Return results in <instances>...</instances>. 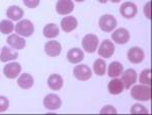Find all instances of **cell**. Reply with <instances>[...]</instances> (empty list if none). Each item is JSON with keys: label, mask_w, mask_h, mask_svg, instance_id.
Returning <instances> with one entry per match:
<instances>
[{"label": "cell", "mask_w": 152, "mask_h": 115, "mask_svg": "<svg viewBox=\"0 0 152 115\" xmlns=\"http://www.w3.org/2000/svg\"><path fill=\"white\" fill-rule=\"evenodd\" d=\"M24 5L28 8H36L40 4V0H23Z\"/></svg>", "instance_id": "31"}, {"label": "cell", "mask_w": 152, "mask_h": 115, "mask_svg": "<svg viewBox=\"0 0 152 115\" xmlns=\"http://www.w3.org/2000/svg\"><path fill=\"white\" fill-rule=\"evenodd\" d=\"M18 57V53L16 51H12L11 49L4 46L0 53V61L1 62H8V61L14 60Z\"/></svg>", "instance_id": "23"}, {"label": "cell", "mask_w": 152, "mask_h": 115, "mask_svg": "<svg viewBox=\"0 0 152 115\" xmlns=\"http://www.w3.org/2000/svg\"><path fill=\"white\" fill-rule=\"evenodd\" d=\"M115 53V45L109 39H105L99 47V55L102 58H111Z\"/></svg>", "instance_id": "6"}, {"label": "cell", "mask_w": 152, "mask_h": 115, "mask_svg": "<svg viewBox=\"0 0 152 115\" xmlns=\"http://www.w3.org/2000/svg\"><path fill=\"white\" fill-rule=\"evenodd\" d=\"M99 2H100V3H107V0H97Z\"/></svg>", "instance_id": "33"}, {"label": "cell", "mask_w": 152, "mask_h": 115, "mask_svg": "<svg viewBox=\"0 0 152 115\" xmlns=\"http://www.w3.org/2000/svg\"><path fill=\"white\" fill-rule=\"evenodd\" d=\"M74 9V3L72 0H58L56 4V11L60 15L69 14Z\"/></svg>", "instance_id": "13"}, {"label": "cell", "mask_w": 152, "mask_h": 115, "mask_svg": "<svg viewBox=\"0 0 152 115\" xmlns=\"http://www.w3.org/2000/svg\"><path fill=\"white\" fill-rule=\"evenodd\" d=\"M100 113L102 114H116L117 113V109L115 108L114 106H112V105H107V106H104V108L100 110Z\"/></svg>", "instance_id": "30"}, {"label": "cell", "mask_w": 152, "mask_h": 115, "mask_svg": "<svg viewBox=\"0 0 152 115\" xmlns=\"http://www.w3.org/2000/svg\"><path fill=\"white\" fill-rule=\"evenodd\" d=\"M122 82L124 84V88L127 90H129L132 86H134L137 83L138 80V75H137L136 70H134L133 68H129L126 69L122 73Z\"/></svg>", "instance_id": "5"}, {"label": "cell", "mask_w": 152, "mask_h": 115, "mask_svg": "<svg viewBox=\"0 0 152 115\" xmlns=\"http://www.w3.org/2000/svg\"><path fill=\"white\" fill-rule=\"evenodd\" d=\"M138 9H137L136 4L133 2H125L120 7V13L125 18H133L136 16Z\"/></svg>", "instance_id": "9"}, {"label": "cell", "mask_w": 152, "mask_h": 115, "mask_svg": "<svg viewBox=\"0 0 152 115\" xmlns=\"http://www.w3.org/2000/svg\"><path fill=\"white\" fill-rule=\"evenodd\" d=\"M62 51V46L57 41H49L45 44V52L50 57H57Z\"/></svg>", "instance_id": "15"}, {"label": "cell", "mask_w": 152, "mask_h": 115, "mask_svg": "<svg viewBox=\"0 0 152 115\" xmlns=\"http://www.w3.org/2000/svg\"><path fill=\"white\" fill-rule=\"evenodd\" d=\"M6 42L12 49H15V50H21L26 45V40L21 36L18 35V34L16 35L15 34H11L10 36H8Z\"/></svg>", "instance_id": "14"}, {"label": "cell", "mask_w": 152, "mask_h": 115, "mask_svg": "<svg viewBox=\"0 0 152 115\" xmlns=\"http://www.w3.org/2000/svg\"><path fill=\"white\" fill-rule=\"evenodd\" d=\"M73 74L77 80L85 82L91 77V69L86 64H79L74 67Z\"/></svg>", "instance_id": "8"}, {"label": "cell", "mask_w": 152, "mask_h": 115, "mask_svg": "<svg viewBox=\"0 0 152 115\" xmlns=\"http://www.w3.org/2000/svg\"><path fill=\"white\" fill-rule=\"evenodd\" d=\"M99 38L94 34H87L82 39V47L88 53H94L99 46Z\"/></svg>", "instance_id": "4"}, {"label": "cell", "mask_w": 152, "mask_h": 115, "mask_svg": "<svg viewBox=\"0 0 152 115\" xmlns=\"http://www.w3.org/2000/svg\"><path fill=\"white\" fill-rule=\"evenodd\" d=\"M124 84L122 82V80L118 79V77H115L113 79L111 82L107 85V90H109V93L112 95H119L121 94L122 92L124 91Z\"/></svg>", "instance_id": "18"}, {"label": "cell", "mask_w": 152, "mask_h": 115, "mask_svg": "<svg viewBox=\"0 0 152 115\" xmlns=\"http://www.w3.org/2000/svg\"><path fill=\"white\" fill-rule=\"evenodd\" d=\"M139 82L142 85L150 86L151 85V69L150 68H146L139 75Z\"/></svg>", "instance_id": "27"}, {"label": "cell", "mask_w": 152, "mask_h": 115, "mask_svg": "<svg viewBox=\"0 0 152 115\" xmlns=\"http://www.w3.org/2000/svg\"><path fill=\"white\" fill-rule=\"evenodd\" d=\"M21 72V65L18 62H10L7 64L3 68V73L7 79H16L18 74Z\"/></svg>", "instance_id": "11"}, {"label": "cell", "mask_w": 152, "mask_h": 115, "mask_svg": "<svg viewBox=\"0 0 152 115\" xmlns=\"http://www.w3.org/2000/svg\"><path fill=\"white\" fill-rule=\"evenodd\" d=\"M94 72L95 74L99 75V77H102V75L105 74V70H107V64H105V61L104 59H96L94 62Z\"/></svg>", "instance_id": "25"}, {"label": "cell", "mask_w": 152, "mask_h": 115, "mask_svg": "<svg viewBox=\"0 0 152 115\" xmlns=\"http://www.w3.org/2000/svg\"><path fill=\"white\" fill-rule=\"evenodd\" d=\"M13 30H14V24L11 21L3 19V21H0V32H1L3 35L11 34Z\"/></svg>", "instance_id": "26"}, {"label": "cell", "mask_w": 152, "mask_h": 115, "mask_svg": "<svg viewBox=\"0 0 152 115\" xmlns=\"http://www.w3.org/2000/svg\"><path fill=\"white\" fill-rule=\"evenodd\" d=\"M124 72V67L122 65V63L118 62V61H114L107 67V75L112 79L115 77H119L122 75V73Z\"/></svg>", "instance_id": "20"}, {"label": "cell", "mask_w": 152, "mask_h": 115, "mask_svg": "<svg viewBox=\"0 0 152 115\" xmlns=\"http://www.w3.org/2000/svg\"><path fill=\"white\" fill-rule=\"evenodd\" d=\"M6 15L8 18H10L11 21H20L23 16V10L19 6L16 5H11L7 8L6 10Z\"/></svg>", "instance_id": "22"}, {"label": "cell", "mask_w": 152, "mask_h": 115, "mask_svg": "<svg viewBox=\"0 0 152 115\" xmlns=\"http://www.w3.org/2000/svg\"><path fill=\"white\" fill-rule=\"evenodd\" d=\"M112 39L114 42L120 45H124V44L128 43L130 40V33L127 29L120 28L117 29L116 31H114V33L112 34Z\"/></svg>", "instance_id": "12"}, {"label": "cell", "mask_w": 152, "mask_h": 115, "mask_svg": "<svg viewBox=\"0 0 152 115\" xmlns=\"http://www.w3.org/2000/svg\"><path fill=\"white\" fill-rule=\"evenodd\" d=\"M83 58H84V53L80 48H72L67 52V59L72 64H77L81 62Z\"/></svg>", "instance_id": "16"}, {"label": "cell", "mask_w": 152, "mask_h": 115, "mask_svg": "<svg viewBox=\"0 0 152 115\" xmlns=\"http://www.w3.org/2000/svg\"><path fill=\"white\" fill-rule=\"evenodd\" d=\"M112 2H114V3H119L120 1H122V0H111Z\"/></svg>", "instance_id": "34"}, {"label": "cell", "mask_w": 152, "mask_h": 115, "mask_svg": "<svg viewBox=\"0 0 152 115\" xmlns=\"http://www.w3.org/2000/svg\"><path fill=\"white\" fill-rule=\"evenodd\" d=\"M127 57H128L129 61L134 64H139L145 58V54L144 51L139 47H132L129 49L128 53H127Z\"/></svg>", "instance_id": "10"}, {"label": "cell", "mask_w": 152, "mask_h": 115, "mask_svg": "<svg viewBox=\"0 0 152 115\" xmlns=\"http://www.w3.org/2000/svg\"><path fill=\"white\" fill-rule=\"evenodd\" d=\"M14 30L18 35L26 38V37H31L33 35L35 32V26L28 19H21L14 27Z\"/></svg>", "instance_id": "2"}, {"label": "cell", "mask_w": 152, "mask_h": 115, "mask_svg": "<svg viewBox=\"0 0 152 115\" xmlns=\"http://www.w3.org/2000/svg\"><path fill=\"white\" fill-rule=\"evenodd\" d=\"M43 34L46 38L52 39L55 38L59 35V28L56 24H48L47 26H45L43 30Z\"/></svg>", "instance_id": "24"}, {"label": "cell", "mask_w": 152, "mask_h": 115, "mask_svg": "<svg viewBox=\"0 0 152 115\" xmlns=\"http://www.w3.org/2000/svg\"><path fill=\"white\" fill-rule=\"evenodd\" d=\"M144 14L148 19L151 18V2H147L144 6Z\"/></svg>", "instance_id": "32"}, {"label": "cell", "mask_w": 152, "mask_h": 115, "mask_svg": "<svg viewBox=\"0 0 152 115\" xmlns=\"http://www.w3.org/2000/svg\"><path fill=\"white\" fill-rule=\"evenodd\" d=\"M63 83H64L63 82V77L60 74H57V73L51 74L48 79V86L53 91H59V90L62 89Z\"/></svg>", "instance_id": "19"}, {"label": "cell", "mask_w": 152, "mask_h": 115, "mask_svg": "<svg viewBox=\"0 0 152 115\" xmlns=\"http://www.w3.org/2000/svg\"><path fill=\"white\" fill-rule=\"evenodd\" d=\"M74 1H77V2H83V1H85V0H74Z\"/></svg>", "instance_id": "35"}, {"label": "cell", "mask_w": 152, "mask_h": 115, "mask_svg": "<svg viewBox=\"0 0 152 115\" xmlns=\"http://www.w3.org/2000/svg\"><path fill=\"white\" fill-rule=\"evenodd\" d=\"M43 104L48 110H57L62 105V100L56 94H49L44 98Z\"/></svg>", "instance_id": "7"}, {"label": "cell", "mask_w": 152, "mask_h": 115, "mask_svg": "<svg viewBox=\"0 0 152 115\" xmlns=\"http://www.w3.org/2000/svg\"><path fill=\"white\" fill-rule=\"evenodd\" d=\"M131 96L137 101H149L151 99V88L146 85H135L131 90Z\"/></svg>", "instance_id": "1"}, {"label": "cell", "mask_w": 152, "mask_h": 115, "mask_svg": "<svg viewBox=\"0 0 152 115\" xmlns=\"http://www.w3.org/2000/svg\"><path fill=\"white\" fill-rule=\"evenodd\" d=\"M99 26L102 31L105 32V33H111L116 29L117 19L112 14H104L99 18Z\"/></svg>", "instance_id": "3"}, {"label": "cell", "mask_w": 152, "mask_h": 115, "mask_svg": "<svg viewBox=\"0 0 152 115\" xmlns=\"http://www.w3.org/2000/svg\"><path fill=\"white\" fill-rule=\"evenodd\" d=\"M9 107V101L6 97L0 96V113L5 112Z\"/></svg>", "instance_id": "29"}, {"label": "cell", "mask_w": 152, "mask_h": 115, "mask_svg": "<svg viewBox=\"0 0 152 115\" xmlns=\"http://www.w3.org/2000/svg\"><path fill=\"white\" fill-rule=\"evenodd\" d=\"M61 29L65 32V33H71L73 30H75L78 26V21L74 16H66L61 21Z\"/></svg>", "instance_id": "17"}, {"label": "cell", "mask_w": 152, "mask_h": 115, "mask_svg": "<svg viewBox=\"0 0 152 115\" xmlns=\"http://www.w3.org/2000/svg\"><path fill=\"white\" fill-rule=\"evenodd\" d=\"M34 83H35L34 77L29 73H23V74L19 75V77L18 79V85L23 90L31 89L34 86Z\"/></svg>", "instance_id": "21"}, {"label": "cell", "mask_w": 152, "mask_h": 115, "mask_svg": "<svg viewBox=\"0 0 152 115\" xmlns=\"http://www.w3.org/2000/svg\"><path fill=\"white\" fill-rule=\"evenodd\" d=\"M132 114H146L148 113V110L141 104H134L131 108Z\"/></svg>", "instance_id": "28"}]
</instances>
